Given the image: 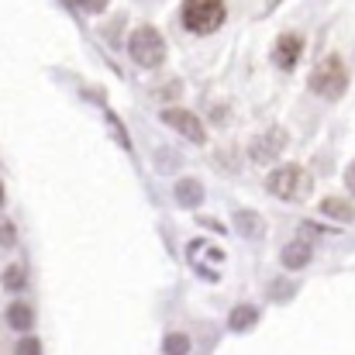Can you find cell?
I'll return each instance as SVG.
<instances>
[{"mask_svg":"<svg viewBox=\"0 0 355 355\" xmlns=\"http://www.w3.org/2000/svg\"><path fill=\"white\" fill-rule=\"evenodd\" d=\"M228 17V7L225 0H183V10H180V21L187 31L193 35H214Z\"/></svg>","mask_w":355,"mask_h":355,"instance_id":"1","label":"cell"},{"mask_svg":"<svg viewBox=\"0 0 355 355\" xmlns=\"http://www.w3.org/2000/svg\"><path fill=\"white\" fill-rule=\"evenodd\" d=\"M162 349H166V355H187L190 352V338H187V335H180V331H173V335H166Z\"/></svg>","mask_w":355,"mask_h":355,"instance_id":"14","label":"cell"},{"mask_svg":"<svg viewBox=\"0 0 355 355\" xmlns=\"http://www.w3.org/2000/svg\"><path fill=\"white\" fill-rule=\"evenodd\" d=\"M300 55H304V38H300V35L286 31V35L276 38V45H272V62H276L283 73H290V69L300 62Z\"/></svg>","mask_w":355,"mask_h":355,"instance_id":"6","label":"cell"},{"mask_svg":"<svg viewBox=\"0 0 355 355\" xmlns=\"http://www.w3.org/2000/svg\"><path fill=\"white\" fill-rule=\"evenodd\" d=\"M238 228H241V235H262V221L255 218V214H248V211H238Z\"/></svg>","mask_w":355,"mask_h":355,"instance_id":"15","label":"cell"},{"mask_svg":"<svg viewBox=\"0 0 355 355\" xmlns=\"http://www.w3.org/2000/svg\"><path fill=\"white\" fill-rule=\"evenodd\" d=\"M162 124H169L173 131H180L183 138H190V141H197V145L207 141V131H204L200 118L190 114V111H183V107H166V111H162Z\"/></svg>","mask_w":355,"mask_h":355,"instance_id":"5","label":"cell"},{"mask_svg":"<svg viewBox=\"0 0 355 355\" xmlns=\"http://www.w3.org/2000/svg\"><path fill=\"white\" fill-rule=\"evenodd\" d=\"M176 200H180L183 207H197V204L204 200L200 183H197V180H180V183H176Z\"/></svg>","mask_w":355,"mask_h":355,"instance_id":"11","label":"cell"},{"mask_svg":"<svg viewBox=\"0 0 355 355\" xmlns=\"http://www.w3.org/2000/svg\"><path fill=\"white\" fill-rule=\"evenodd\" d=\"M14 355H42V345H38L35 338H24V342H17Z\"/></svg>","mask_w":355,"mask_h":355,"instance_id":"17","label":"cell"},{"mask_svg":"<svg viewBox=\"0 0 355 355\" xmlns=\"http://www.w3.org/2000/svg\"><path fill=\"white\" fill-rule=\"evenodd\" d=\"M7 324H10L14 331H28V328L35 324V311H31V304H24V300L10 304V307H7Z\"/></svg>","mask_w":355,"mask_h":355,"instance_id":"9","label":"cell"},{"mask_svg":"<svg viewBox=\"0 0 355 355\" xmlns=\"http://www.w3.org/2000/svg\"><path fill=\"white\" fill-rule=\"evenodd\" d=\"M128 52H131V59H135L141 69H155V66H162V59H166V42H162V35H159L155 28L145 24V28L131 31Z\"/></svg>","mask_w":355,"mask_h":355,"instance_id":"4","label":"cell"},{"mask_svg":"<svg viewBox=\"0 0 355 355\" xmlns=\"http://www.w3.org/2000/svg\"><path fill=\"white\" fill-rule=\"evenodd\" d=\"M266 190L279 200H304L311 193V176H307L304 166L286 162V166H279L266 176Z\"/></svg>","mask_w":355,"mask_h":355,"instance_id":"2","label":"cell"},{"mask_svg":"<svg viewBox=\"0 0 355 355\" xmlns=\"http://www.w3.org/2000/svg\"><path fill=\"white\" fill-rule=\"evenodd\" d=\"M24 283H28V276H24V266H7L3 269V286L7 290H24Z\"/></svg>","mask_w":355,"mask_h":355,"instance_id":"13","label":"cell"},{"mask_svg":"<svg viewBox=\"0 0 355 355\" xmlns=\"http://www.w3.org/2000/svg\"><path fill=\"white\" fill-rule=\"evenodd\" d=\"M321 214H328V218H335V221H352L355 207L349 200H342V197H328V200H321Z\"/></svg>","mask_w":355,"mask_h":355,"instance_id":"10","label":"cell"},{"mask_svg":"<svg viewBox=\"0 0 355 355\" xmlns=\"http://www.w3.org/2000/svg\"><path fill=\"white\" fill-rule=\"evenodd\" d=\"M279 259H283L286 269H304V266L311 262V245H307V241H290Z\"/></svg>","mask_w":355,"mask_h":355,"instance_id":"8","label":"cell"},{"mask_svg":"<svg viewBox=\"0 0 355 355\" xmlns=\"http://www.w3.org/2000/svg\"><path fill=\"white\" fill-rule=\"evenodd\" d=\"M345 87H349V69H345V62L338 55L321 59L318 69L311 73V90L318 97H324V101H338L345 94Z\"/></svg>","mask_w":355,"mask_h":355,"instance_id":"3","label":"cell"},{"mask_svg":"<svg viewBox=\"0 0 355 355\" xmlns=\"http://www.w3.org/2000/svg\"><path fill=\"white\" fill-rule=\"evenodd\" d=\"M259 321V311L255 307H248V304H241L232 311V318H228V324H232V331H248L252 324Z\"/></svg>","mask_w":355,"mask_h":355,"instance_id":"12","label":"cell"},{"mask_svg":"<svg viewBox=\"0 0 355 355\" xmlns=\"http://www.w3.org/2000/svg\"><path fill=\"white\" fill-rule=\"evenodd\" d=\"M345 187H349V190L355 193V162L349 166V169H345Z\"/></svg>","mask_w":355,"mask_h":355,"instance_id":"19","label":"cell"},{"mask_svg":"<svg viewBox=\"0 0 355 355\" xmlns=\"http://www.w3.org/2000/svg\"><path fill=\"white\" fill-rule=\"evenodd\" d=\"M0 207H3V183H0Z\"/></svg>","mask_w":355,"mask_h":355,"instance_id":"20","label":"cell"},{"mask_svg":"<svg viewBox=\"0 0 355 355\" xmlns=\"http://www.w3.org/2000/svg\"><path fill=\"white\" fill-rule=\"evenodd\" d=\"M283 145H286V135L272 128V131H266L262 138L252 141V159H255V162H272V159H279Z\"/></svg>","mask_w":355,"mask_h":355,"instance_id":"7","label":"cell"},{"mask_svg":"<svg viewBox=\"0 0 355 355\" xmlns=\"http://www.w3.org/2000/svg\"><path fill=\"white\" fill-rule=\"evenodd\" d=\"M73 3H76L83 14H101V10H104L111 0H73Z\"/></svg>","mask_w":355,"mask_h":355,"instance_id":"16","label":"cell"},{"mask_svg":"<svg viewBox=\"0 0 355 355\" xmlns=\"http://www.w3.org/2000/svg\"><path fill=\"white\" fill-rule=\"evenodd\" d=\"M0 245H14V228H10V221H0Z\"/></svg>","mask_w":355,"mask_h":355,"instance_id":"18","label":"cell"}]
</instances>
